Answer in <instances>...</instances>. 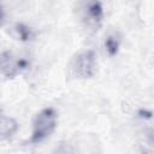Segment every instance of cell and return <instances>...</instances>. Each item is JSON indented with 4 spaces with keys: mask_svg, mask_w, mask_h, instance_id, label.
<instances>
[{
    "mask_svg": "<svg viewBox=\"0 0 154 154\" xmlns=\"http://www.w3.org/2000/svg\"><path fill=\"white\" fill-rule=\"evenodd\" d=\"M58 113L53 107H45L36 113L32 120L31 138L32 143H40L48 138L57 129Z\"/></svg>",
    "mask_w": 154,
    "mask_h": 154,
    "instance_id": "6da1fadb",
    "label": "cell"
},
{
    "mask_svg": "<svg viewBox=\"0 0 154 154\" xmlns=\"http://www.w3.org/2000/svg\"><path fill=\"white\" fill-rule=\"evenodd\" d=\"M77 17L85 29L97 31L105 16L101 0H77Z\"/></svg>",
    "mask_w": 154,
    "mask_h": 154,
    "instance_id": "7a4b0ae2",
    "label": "cell"
},
{
    "mask_svg": "<svg viewBox=\"0 0 154 154\" xmlns=\"http://www.w3.org/2000/svg\"><path fill=\"white\" fill-rule=\"evenodd\" d=\"M72 73L81 79L91 78L96 71V55L91 49L79 52L71 64Z\"/></svg>",
    "mask_w": 154,
    "mask_h": 154,
    "instance_id": "3957f363",
    "label": "cell"
},
{
    "mask_svg": "<svg viewBox=\"0 0 154 154\" xmlns=\"http://www.w3.org/2000/svg\"><path fill=\"white\" fill-rule=\"evenodd\" d=\"M29 61L24 58L17 57L11 52L0 54V73L7 78H13L29 67Z\"/></svg>",
    "mask_w": 154,
    "mask_h": 154,
    "instance_id": "277c9868",
    "label": "cell"
},
{
    "mask_svg": "<svg viewBox=\"0 0 154 154\" xmlns=\"http://www.w3.org/2000/svg\"><path fill=\"white\" fill-rule=\"evenodd\" d=\"M18 130V123L16 119L8 116H0V140H7L12 137Z\"/></svg>",
    "mask_w": 154,
    "mask_h": 154,
    "instance_id": "5b68a950",
    "label": "cell"
},
{
    "mask_svg": "<svg viewBox=\"0 0 154 154\" xmlns=\"http://www.w3.org/2000/svg\"><path fill=\"white\" fill-rule=\"evenodd\" d=\"M120 45H122V38L118 32L109 34L105 40V49L109 57H114L118 54Z\"/></svg>",
    "mask_w": 154,
    "mask_h": 154,
    "instance_id": "8992f818",
    "label": "cell"
},
{
    "mask_svg": "<svg viewBox=\"0 0 154 154\" xmlns=\"http://www.w3.org/2000/svg\"><path fill=\"white\" fill-rule=\"evenodd\" d=\"M14 32H16V37L20 41H30L34 38L35 34L32 31V29H30L28 25L25 24H22V23H18L14 28Z\"/></svg>",
    "mask_w": 154,
    "mask_h": 154,
    "instance_id": "52a82bcc",
    "label": "cell"
},
{
    "mask_svg": "<svg viewBox=\"0 0 154 154\" xmlns=\"http://www.w3.org/2000/svg\"><path fill=\"white\" fill-rule=\"evenodd\" d=\"M4 17H5V14H4V10H2V7L0 6V24L2 23V20H4Z\"/></svg>",
    "mask_w": 154,
    "mask_h": 154,
    "instance_id": "ba28073f",
    "label": "cell"
}]
</instances>
